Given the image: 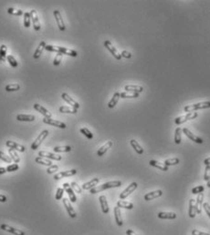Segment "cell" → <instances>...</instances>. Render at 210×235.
Instances as JSON below:
<instances>
[{
  "instance_id": "50",
  "label": "cell",
  "mask_w": 210,
  "mask_h": 235,
  "mask_svg": "<svg viewBox=\"0 0 210 235\" xmlns=\"http://www.w3.org/2000/svg\"><path fill=\"white\" fill-rule=\"evenodd\" d=\"M63 193H64V189L63 188H58L57 190L56 195H55V199L56 200H61L62 197H63Z\"/></svg>"
},
{
  "instance_id": "1",
  "label": "cell",
  "mask_w": 210,
  "mask_h": 235,
  "mask_svg": "<svg viewBox=\"0 0 210 235\" xmlns=\"http://www.w3.org/2000/svg\"><path fill=\"white\" fill-rule=\"evenodd\" d=\"M121 186H122V181H120V180L108 181V182H105V183H103L100 186H96V187L92 188L91 190V193L96 194L100 192H102V191H105V190H108V189L118 188V187H121Z\"/></svg>"
},
{
  "instance_id": "33",
  "label": "cell",
  "mask_w": 210,
  "mask_h": 235,
  "mask_svg": "<svg viewBox=\"0 0 210 235\" xmlns=\"http://www.w3.org/2000/svg\"><path fill=\"white\" fill-rule=\"evenodd\" d=\"M35 161L37 162V163H39V164H41V165H45V166H51L52 165V162L49 160H48V159H46V158H43V157H37L36 159H35Z\"/></svg>"
},
{
  "instance_id": "6",
  "label": "cell",
  "mask_w": 210,
  "mask_h": 235,
  "mask_svg": "<svg viewBox=\"0 0 210 235\" xmlns=\"http://www.w3.org/2000/svg\"><path fill=\"white\" fill-rule=\"evenodd\" d=\"M137 187H138V184H137L136 182H132V183L126 188L125 190H124L122 193L120 194V199H121V200H124V199H126L130 194H132V192H133L137 189Z\"/></svg>"
},
{
  "instance_id": "58",
  "label": "cell",
  "mask_w": 210,
  "mask_h": 235,
  "mask_svg": "<svg viewBox=\"0 0 210 235\" xmlns=\"http://www.w3.org/2000/svg\"><path fill=\"white\" fill-rule=\"evenodd\" d=\"M121 56H124V57H125V58H130V57L132 56V54H131L130 52H128V51L124 50V51L121 53Z\"/></svg>"
},
{
  "instance_id": "53",
  "label": "cell",
  "mask_w": 210,
  "mask_h": 235,
  "mask_svg": "<svg viewBox=\"0 0 210 235\" xmlns=\"http://www.w3.org/2000/svg\"><path fill=\"white\" fill-rule=\"evenodd\" d=\"M18 169H19L18 164H17V163H14V164H11V165L7 166V172H12V171L17 170Z\"/></svg>"
},
{
  "instance_id": "36",
  "label": "cell",
  "mask_w": 210,
  "mask_h": 235,
  "mask_svg": "<svg viewBox=\"0 0 210 235\" xmlns=\"http://www.w3.org/2000/svg\"><path fill=\"white\" fill-rule=\"evenodd\" d=\"M130 143H131V145H132V147L134 149V151L137 152L138 154H142L143 153V149L141 147L140 145H139V143L135 140V139H131V141H130Z\"/></svg>"
},
{
  "instance_id": "26",
  "label": "cell",
  "mask_w": 210,
  "mask_h": 235,
  "mask_svg": "<svg viewBox=\"0 0 210 235\" xmlns=\"http://www.w3.org/2000/svg\"><path fill=\"white\" fill-rule=\"evenodd\" d=\"M46 42L45 41H41L40 43V45H39V47H37V49H36V51H35V53H34V55H33V57L35 58V59H38V58H40V56L43 53V51H44V49L46 48Z\"/></svg>"
},
{
  "instance_id": "5",
  "label": "cell",
  "mask_w": 210,
  "mask_h": 235,
  "mask_svg": "<svg viewBox=\"0 0 210 235\" xmlns=\"http://www.w3.org/2000/svg\"><path fill=\"white\" fill-rule=\"evenodd\" d=\"M48 136H49V130L44 129L43 131H41V133L38 136V138L35 139V141L31 144V149L33 151H36L40 147V145L44 141V139L47 138Z\"/></svg>"
},
{
  "instance_id": "3",
  "label": "cell",
  "mask_w": 210,
  "mask_h": 235,
  "mask_svg": "<svg viewBox=\"0 0 210 235\" xmlns=\"http://www.w3.org/2000/svg\"><path fill=\"white\" fill-rule=\"evenodd\" d=\"M210 101H205V102H199L193 105H187L184 108V111L185 112H194V111L202 110V109H209Z\"/></svg>"
},
{
  "instance_id": "56",
  "label": "cell",
  "mask_w": 210,
  "mask_h": 235,
  "mask_svg": "<svg viewBox=\"0 0 210 235\" xmlns=\"http://www.w3.org/2000/svg\"><path fill=\"white\" fill-rule=\"evenodd\" d=\"M203 207L205 209V211L207 212V214L208 215V217L210 218V205L208 202H205V203H203Z\"/></svg>"
},
{
  "instance_id": "42",
  "label": "cell",
  "mask_w": 210,
  "mask_h": 235,
  "mask_svg": "<svg viewBox=\"0 0 210 235\" xmlns=\"http://www.w3.org/2000/svg\"><path fill=\"white\" fill-rule=\"evenodd\" d=\"M121 97L123 98H131V97H139V93H134V92H128V91H125V92H123L120 94Z\"/></svg>"
},
{
  "instance_id": "8",
  "label": "cell",
  "mask_w": 210,
  "mask_h": 235,
  "mask_svg": "<svg viewBox=\"0 0 210 235\" xmlns=\"http://www.w3.org/2000/svg\"><path fill=\"white\" fill-rule=\"evenodd\" d=\"M104 47L112 53V55L117 59V60H120L121 58H122V56L121 54L118 52V50L112 46V44L111 43V41H109V40H105L104 41Z\"/></svg>"
},
{
  "instance_id": "47",
  "label": "cell",
  "mask_w": 210,
  "mask_h": 235,
  "mask_svg": "<svg viewBox=\"0 0 210 235\" xmlns=\"http://www.w3.org/2000/svg\"><path fill=\"white\" fill-rule=\"evenodd\" d=\"M30 13L29 12H25L24 13V26L25 28H29L30 27Z\"/></svg>"
},
{
  "instance_id": "63",
  "label": "cell",
  "mask_w": 210,
  "mask_h": 235,
  "mask_svg": "<svg viewBox=\"0 0 210 235\" xmlns=\"http://www.w3.org/2000/svg\"><path fill=\"white\" fill-rule=\"evenodd\" d=\"M208 187L210 188V177H209V179H208Z\"/></svg>"
},
{
  "instance_id": "16",
  "label": "cell",
  "mask_w": 210,
  "mask_h": 235,
  "mask_svg": "<svg viewBox=\"0 0 210 235\" xmlns=\"http://www.w3.org/2000/svg\"><path fill=\"white\" fill-rule=\"evenodd\" d=\"M77 173V170L76 169H70V170H65V171H60L58 173H57L56 175L54 176V180H58L62 179V178H65V177H70V176H73Z\"/></svg>"
},
{
  "instance_id": "31",
  "label": "cell",
  "mask_w": 210,
  "mask_h": 235,
  "mask_svg": "<svg viewBox=\"0 0 210 235\" xmlns=\"http://www.w3.org/2000/svg\"><path fill=\"white\" fill-rule=\"evenodd\" d=\"M149 164H150L151 166L155 167V168L161 169V170H164V171L168 170V167L166 166V165H165V163H161V162H159V161H157V160H150Z\"/></svg>"
},
{
  "instance_id": "10",
  "label": "cell",
  "mask_w": 210,
  "mask_h": 235,
  "mask_svg": "<svg viewBox=\"0 0 210 235\" xmlns=\"http://www.w3.org/2000/svg\"><path fill=\"white\" fill-rule=\"evenodd\" d=\"M29 13H30V16H31L32 22H33V28L36 31H40V18H39L37 11L33 9Z\"/></svg>"
},
{
  "instance_id": "32",
  "label": "cell",
  "mask_w": 210,
  "mask_h": 235,
  "mask_svg": "<svg viewBox=\"0 0 210 235\" xmlns=\"http://www.w3.org/2000/svg\"><path fill=\"white\" fill-rule=\"evenodd\" d=\"M120 94H121V93H119V92H115V93H114V95L112 96V99H111L110 102L108 103V107H109L110 109L114 108V107L117 105V103H118V101H119V98L121 97Z\"/></svg>"
},
{
  "instance_id": "24",
  "label": "cell",
  "mask_w": 210,
  "mask_h": 235,
  "mask_svg": "<svg viewBox=\"0 0 210 235\" xmlns=\"http://www.w3.org/2000/svg\"><path fill=\"white\" fill-rule=\"evenodd\" d=\"M124 89L128 92H134V93H141L143 90L142 87L138 85H126Z\"/></svg>"
},
{
  "instance_id": "55",
  "label": "cell",
  "mask_w": 210,
  "mask_h": 235,
  "mask_svg": "<svg viewBox=\"0 0 210 235\" xmlns=\"http://www.w3.org/2000/svg\"><path fill=\"white\" fill-rule=\"evenodd\" d=\"M210 177V165H207L206 169H205V174H204V180H208Z\"/></svg>"
},
{
  "instance_id": "54",
  "label": "cell",
  "mask_w": 210,
  "mask_h": 235,
  "mask_svg": "<svg viewBox=\"0 0 210 235\" xmlns=\"http://www.w3.org/2000/svg\"><path fill=\"white\" fill-rule=\"evenodd\" d=\"M58 169V165H51V166L48 167V169H47V173L48 174H52L54 172H56L57 170Z\"/></svg>"
},
{
  "instance_id": "29",
  "label": "cell",
  "mask_w": 210,
  "mask_h": 235,
  "mask_svg": "<svg viewBox=\"0 0 210 235\" xmlns=\"http://www.w3.org/2000/svg\"><path fill=\"white\" fill-rule=\"evenodd\" d=\"M158 218L163 220H174L176 218V214L175 212H164L161 211L158 213Z\"/></svg>"
},
{
  "instance_id": "20",
  "label": "cell",
  "mask_w": 210,
  "mask_h": 235,
  "mask_svg": "<svg viewBox=\"0 0 210 235\" xmlns=\"http://www.w3.org/2000/svg\"><path fill=\"white\" fill-rule=\"evenodd\" d=\"M203 201H204V193L197 194V199L196 201V210L197 214H200L202 211V206H203Z\"/></svg>"
},
{
  "instance_id": "37",
  "label": "cell",
  "mask_w": 210,
  "mask_h": 235,
  "mask_svg": "<svg viewBox=\"0 0 210 235\" xmlns=\"http://www.w3.org/2000/svg\"><path fill=\"white\" fill-rule=\"evenodd\" d=\"M7 58V46L5 44L0 46V62H4Z\"/></svg>"
},
{
  "instance_id": "13",
  "label": "cell",
  "mask_w": 210,
  "mask_h": 235,
  "mask_svg": "<svg viewBox=\"0 0 210 235\" xmlns=\"http://www.w3.org/2000/svg\"><path fill=\"white\" fill-rule=\"evenodd\" d=\"M53 14H54L55 19H56L57 25H58V27L59 28V30H60V31H65L66 27H65V24H64V22H63V18H62V16H61L60 12H59L58 10H54Z\"/></svg>"
},
{
  "instance_id": "41",
  "label": "cell",
  "mask_w": 210,
  "mask_h": 235,
  "mask_svg": "<svg viewBox=\"0 0 210 235\" xmlns=\"http://www.w3.org/2000/svg\"><path fill=\"white\" fill-rule=\"evenodd\" d=\"M20 88V86L19 84H8L6 86L5 89L7 91V92H11V91H17L19 90Z\"/></svg>"
},
{
  "instance_id": "28",
  "label": "cell",
  "mask_w": 210,
  "mask_h": 235,
  "mask_svg": "<svg viewBox=\"0 0 210 235\" xmlns=\"http://www.w3.org/2000/svg\"><path fill=\"white\" fill-rule=\"evenodd\" d=\"M188 215L190 218H195L196 215V201L194 199H190L189 201V210H188Z\"/></svg>"
},
{
  "instance_id": "11",
  "label": "cell",
  "mask_w": 210,
  "mask_h": 235,
  "mask_svg": "<svg viewBox=\"0 0 210 235\" xmlns=\"http://www.w3.org/2000/svg\"><path fill=\"white\" fill-rule=\"evenodd\" d=\"M183 132L187 136V138H189L192 141H194V142H196L197 144H202L203 142H204V140L202 139L201 138H199V137H197L196 135H195L193 132H191L187 128H184L182 129Z\"/></svg>"
},
{
  "instance_id": "17",
  "label": "cell",
  "mask_w": 210,
  "mask_h": 235,
  "mask_svg": "<svg viewBox=\"0 0 210 235\" xmlns=\"http://www.w3.org/2000/svg\"><path fill=\"white\" fill-rule=\"evenodd\" d=\"M63 189H64V191L69 195L70 201L71 202H76L77 201V197H76V195L74 193V191L70 187V184H69V183H64L63 184Z\"/></svg>"
},
{
  "instance_id": "39",
  "label": "cell",
  "mask_w": 210,
  "mask_h": 235,
  "mask_svg": "<svg viewBox=\"0 0 210 235\" xmlns=\"http://www.w3.org/2000/svg\"><path fill=\"white\" fill-rule=\"evenodd\" d=\"M59 112L61 113H71V114H76L77 113V110L74 108H70V107H67V106H61L59 108Z\"/></svg>"
},
{
  "instance_id": "49",
  "label": "cell",
  "mask_w": 210,
  "mask_h": 235,
  "mask_svg": "<svg viewBox=\"0 0 210 235\" xmlns=\"http://www.w3.org/2000/svg\"><path fill=\"white\" fill-rule=\"evenodd\" d=\"M70 187L72 188V190L74 191V192H76L77 193H82V188H81L76 182H71L70 183Z\"/></svg>"
},
{
  "instance_id": "52",
  "label": "cell",
  "mask_w": 210,
  "mask_h": 235,
  "mask_svg": "<svg viewBox=\"0 0 210 235\" xmlns=\"http://www.w3.org/2000/svg\"><path fill=\"white\" fill-rule=\"evenodd\" d=\"M205 187L204 186H197L192 189V193L193 194H199L201 192H204Z\"/></svg>"
},
{
  "instance_id": "60",
  "label": "cell",
  "mask_w": 210,
  "mask_h": 235,
  "mask_svg": "<svg viewBox=\"0 0 210 235\" xmlns=\"http://www.w3.org/2000/svg\"><path fill=\"white\" fill-rule=\"evenodd\" d=\"M126 234H127V235H137L136 233H134V232H133V230H130V229L126 231Z\"/></svg>"
},
{
  "instance_id": "7",
  "label": "cell",
  "mask_w": 210,
  "mask_h": 235,
  "mask_svg": "<svg viewBox=\"0 0 210 235\" xmlns=\"http://www.w3.org/2000/svg\"><path fill=\"white\" fill-rule=\"evenodd\" d=\"M0 229L3 230V231H5V232L9 233H12V234L14 235H26V233H25L23 231H21V230H19V229L13 228V227H11V226H9V225H7V224H1V225H0Z\"/></svg>"
},
{
  "instance_id": "21",
  "label": "cell",
  "mask_w": 210,
  "mask_h": 235,
  "mask_svg": "<svg viewBox=\"0 0 210 235\" xmlns=\"http://www.w3.org/2000/svg\"><path fill=\"white\" fill-rule=\"evenodd\" d=\"M163 195V192L161 190H157V191H154V192H151L149 193L145 194L144 195V200L145 201H152L154 199H156L160 196Z\"/></svg>"
},
{
  "instance_id": "48",
  "label": "cell",
  "mask_w": 210,
  "mask_h": 235,
  "mask_svg": "<svg viewBox=\"0 0 210 235\" xmlns=\"http://www.w3.org/2000/svg\"><path fill=\"white\" fill-rule=\"evenodd\" d=\"M7 12H8V14L14 15V16H21V15H23V11L22 10L16 9V8H13V7H9L7 9Z\"/></svg>"
},
{
  "instance_id": "22",
  "label": "cell",
  "mask_w": 210,
  "mask_h": 235,
  "mask_svg": "<svg viewBox=\"0 0 210 235\" xmlns=\"http://www.w3.org/2000/svg\"><path fill=\"white\" fill-rule=\"evenodd\" d=\"M114 217H115V221L117 223L118 226L122 227L123 224H124V221H123V218H122V213H121V210L118 206L114 208Z\"/></svg>"
},
{
  "instance_id": "19",
  "label": "cell",
  "mask_w": 210,
  "mask_h": 235,
  "mask_svg": "<svg viewBox=\"0 0 210 235\" xmlns=\"http://www.w3.org/2000/svg\"><path fill=\"white\" fill-rule=\"evenodd\" d=\"M99 200H100V204L102 212L104 214H107L109 212V205H108V201H107L106 197L104 195H101V196H100Z\"/></svg>"
},
{
  "instance_id": "25",
  "label": "cell",
  "mask_w": 210,
  "mask_h": 235,
  "mask_svg": "<svg viewBox=\"0 0 210 235\" xmlns=\"http://www.w3.org/2000/svg\"><path fill=\"white\" fill-rule=\"evenodd\" d=\"M99 181H100L99 178H94V179H92V180L88 181V182H85L82 185V189L83 190H91L92 188L96 187V185H98Z\"/></svg>"
},
{
  "instance_id": "45",
  "label": "cell",
  "mask_w": 210,
  "mask_h": 235,
  "mask_svg": "<svg viewBox=\"0 0 210 235\" xmlns=\"http://www.w3.org/2000/svg\"><path fill=\"white\" fill-rule=\"evenodd\" d=\"M0 160H2L3 161L7 162V163H11L12 162V159L10 156H7L5 152L0 151Z\"/></svg>"
},
{
  "instance_id": "61",
  "label": "cell",
  "mask_w": 210,
  "mask_h": 235,
  "mask_svg": "<svg viewBox=\"0 0 210 235\" xmlns=\"http://www.w3.org/2000/svg\"><path fill=\"white\" fill-rule=\"evenodd\" d=\"M6 172H7V169L0 167V175H1V174H4V173H6Z\"/></svg>"
},
{
  "instance_id": "15",
  "label": "cell",
  "mask_w": 210,
  "mask_h": 235,
  "mask_svg": "<svg viewBox=\"0 0 210 235\" xmlns=\"http://www.w3.org/2000/svg\"><path fill=\"white\" fill-rule=\"evenodd\" d=\"M63 205H64V207L66 208V210L68 211V214L70 215V218H75L77 216V213H76L75 210L71 206L70 201L67 198L63 199Z\"/></svg>"
},
{
  "instance_id": "27",
  "label": "cell",
  "mask_w": 210,
  "mask_h": 235,
  "mask_svg": "<svg viewBox=\"0 0 210 235\" xmlns=\"http://www.w3.org/2000/svg\"><path fill=\"white\" fill-rule=\"evenodd\" d=\"M16 120L18 121H28V122H32L36 120L34 115H28V114H19L16 116Z\"/></svg>"
},
{
  "instance_id": "40",
  "label": "cell",
  "mask_w": 210,
  "mask_h": 235,
  "mask_svg": "<svg viewBox=\"0 0 210 235\" xmlns=\"http://www.w3.org/2000/svg\"><path fill=\"white\" fill-rule=\"evenodd\" d=\"M54 152L58 153H61V152H70L71 151V147L70 146H58L53 149Z\"/></svg>"
},
{
  "instance_id": "46",
  "label": "cell",
  "mask_w": 210,
  "mask_h": 235,
  "mask_svg": "<svg viewBox=\"0 0 210 235\" xmlns=\"http://www.w3.org/2000/svg\"><path fill=\"white\" fill-rule=\"evenodd\" d=\"M80 131L83 134L86 138H88L89 139H91V138H93V134H92L87 128H82V129H80Z\"/></svg>"
},
{
  "instance_id": "23",
  "label": "cell",
  "mask_w": 210,
  "mask_h": 235,
  "mask_svg": "<svg viewBox=\"0 0 210 235\" xmlns=\"http://www.w3.org/2000/svg\"><path fill=\"white\" fill-rule=\"evenodd\" d=\"M34 109L37 111H39L40 113H41L45 118H49V119L51 118V113L48 110H46L44 107H42L41 105H40V104H34Z\"/></svg>"
},
{
  "instance_id": "62",
  "label": "cell",
  "mask_w": 210,
  "mask_h": 235,
  "mask_svg": "<svg viewBox=\"0 0 210 235\" xmlns=\"http://www.w3.org/2000/svg\"><path fill=\"white\" fill-rule=\"evenodd\" d=\"M204 163H205V165H206V166H207V165H210V158L206 159V160H204Z\"/></svg>"
},
{
  "instance_id": "34",
  "label": "cell",
  "mask_w": 210,
  "mask_h": 235,
  "mask_svg": "<svg viewBox=\"0 0 210 235\" xmlns=\"http://www.w3.org/2000/svg\"><path fill=\"white\" fill-rule=\"evenodd\" d=\"M117 206L120 208H124V209H127V210H133V204L132 202L129 201H119L117 202Z\"/></svg>"
},
{
  "instance_id": "44",
  "label": "cell",
  "mask_w": 210,
  "mask_h": 235,
  "mask_svg": "<svg viewBox=\"0 0 210 235\" xmlns=\"http://www.w3.org/2000/svg\"><path fill=\"white\" fill-rule=\"evenodd\" d=\"M7 61H8V63H9V65L12 67V68H16L17 66H18V63H17V61L16 60V58H15L14 56L12 55H8L7 56Z\"/></svg>"
},
{
  "instance_id": "30",
  "label": "cell",
  "mask_w": 210,
  "mask_h": 235,
  "mask_svg": "<svg viewBox=\"0 0 210 235\" xmlns=\"http://www.w3.org/2000/svg\"><path fill=\"white\" fill-rule=\"evenodd\" d=\"M112 146V141H107L102 147H100V149L98 150V151H97V155H98L99 157H101V156H103L107 151L109 150V149H111V147Z\"/></svg>"
},
{
  "instance_id": "14",
  "label": "cell",
  "mask_w": 210,
  "mask_h": 235,
  "mask_svg": "<svg viewBox=\"0 0 210 235\" xmlns=\"http://www.w3.org/2000/svg\"><path fill=\"white\" fill-rule=\"evenodd\" d=\"M43 122L45 124L48 125H51V126H54V127H58V128H60V129H65L66 128V124L59 121V120H52L51 118L49 119V118H44L43 119Z\"/></svg>"
},
{
  "instance_id": "35",
  "label": "cell",
  "mask_w": 210,
  "mask_h": 235,
  "mask_svg": "<svg viewBox=\"0 0 210 235\" xmlns=\"http://www.w3.org/2000/svg\"><path fill=\"white\" fill-rule=\"evenodd\" d=\"M182 129L181 128H176L175 131V144H180L182 141Z\"/></svg>"
},
{
  "instance_id": "59",
  "label": "cell",
  "mask_w": 210,
  "mask_h": 235,
  "mask_svg": "<svg viewBox=\"0 0 210 235\" xmlns=\"http://www.w3.org/2000/svg\"><path fill=\"white\" fill-rule=\"evenodd\" d=\"M7 198L5 195L0 194V202H7Z\"/></svg>"
},
{
  "instance_id": "43",
  "label": "cell",
  "mask_w": 210,
  "mask_h": 235,
  "mask_svg": "<svg viewBox=\"0 0 210 235\" xmlns=\"http://www.w3.org/2000/svg\"><path fill=\"white\" fill-rule=\"evenodd\" d=\"M179 159L178 158H173V159H168L165 161V165H166L167 167L169 166H174L179 163Z\"/></svg>"
},
{
  "instance_id": "9",
  "label": "cell",
  "mask_w": 210,
  "mask_h": 235,
  "mask_svg": "<svg viewBox=\"0 0 210 235\" xmlns=\"http://www.w3.org/2000/svg\"><path fill=\"white\" fill-rule=\"evenodd\" d=\"M39 156L40 157H43V158H46L48 160L49 159V160H61V159H62V157L60 155L46 151H40L39 152Z\"/></svg>"
},
{
  "instance_id": "2",
  "label": "cell",
  "mask_w": 210,
  "mask_h": 235,
  "mask_svg": "<svg viewBox=\"0 0 210 235\" xmlns=\"http://www.w3.org/2000/svg\"><path fill=\"white\" fill-rule=\"evenodd\" d=\"M48 51L50 52H57V53H61V54H65V55L70 56H77L78 53L75 50H72L67 47H57V46H52V45H47L46 48Z\"/></svg>"
},
{
  "instance_id": "12",
  "label": "cell",
  "mask_w": 210,
  "mask_h": 235,
  "mask_svg": "<svg viewBox=\"0 0 210 235\" xmlns=\"http://www.w3.org/2000/svg\"><path fill=\"white\" fill-rule=\"evenodd\" d=\"M61 97H62V99H63L64 101H66L68 104H70V106H71V108H74V109H76V110H78V109L80 108V104H79L75 99H73L72 97H70L69 94H67V93H62Z\"/></svg>"
},
{
  "instance_id": "4",
  "label": "cell",
  "mask_w": 210,
  "mask_h": 235,
  "mask_svg": "<svg viewBox=\"0 0 210 235\" xmlns=\"http://www.w3.org/2000/svg\"><path fill=\"white\" fill-rule=\"evenodd\" d=\"M197 118V112H188L187 114L184 115V116H181V117H178L175 120V123L176 125H180L190 120H194Z\"/></svg>"
},
{
  "instance_id": "51",
  "label": "cell",
  "mask_w": 210,
  "mask_h": 235,
  "mask_svg": "<svg viewBox=\"0 0 210 235\" xmlns=\"http://www.w3.org/2000/svg\"><path fill=\"white\" fill-rule=\"evenodd\" d=\"M62 56H63V54H61V53H58L57 54L55 58H54V61H53V64L55 66H58L60 64V62L62 60Z\"/></svg>"
},
{
  "instance_id": "38",
  "label": "cell",
  "mask_w": 210,
  "mask_h": 235,
  "mask_svg": "<svg viewBox=\"0 0 210 235\" xmlns=\"http://www.w3.org/2000/svg\"><path fill=\"white\" fill-rule=\"evenodd\" d=\"M8 153H9L11 159H12V160H14L15 161V163H19L20 158H19L17 152L15 150H13V149H9V150H8Z\"/></svg>"
},
{
  "instance_id": "18",
  "label": "cell",
  "mask_w": 210,
  "mask_h": 235,
  "mask_svg": "<svg viewBox=\"0 0 210 235\" xmlns=\"http://www.w3.org/2000/svg\"><path fill=\"white\" fill-rule=\"evenodd\" d=\"M6 145H7L8 148L13 149V150L16 151L24 152L26 151V148H25L24 146H22V145H20V144H18V143H16V142H14V141H11V140H7V141L6 142Z\"/></svg>"
},
{
  "instance_id": "57",
  "label": "cell",
  "mask_w": 210,
  "mask_h": 235,
  "mask_svg": "<svg viewBox=\"0 0 210 235\" xmlns=\"http://www.w3.org/2000/svg\"><path fill=\"white\" fill-rule=\"evenodd\" d=\"M191 233H192V235H210L208 234V233H204V232H200V231H198V230H193V231L191 232Z\"/></svg>"
}]
</instances>
